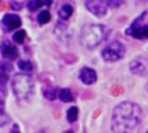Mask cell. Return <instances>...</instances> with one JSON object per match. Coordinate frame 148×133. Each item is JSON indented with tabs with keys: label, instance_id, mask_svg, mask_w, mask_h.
Masks as SVG:
<instances>
[{
	"label": "cell",
	"instance_id": "30bf717a",
	"mask_svg": "<svg viewBox=\"0 0 148 133\" xmlns=\"http://www.w3.org/2000/svg\"><path fill=\"white\" fill-rule=\"evenodd\" d=\"M79 79L86 85L95 84L97 82V72L93 69L82 67L79 72Z\"/></svg>",
	"mask_w": 148,
	"mask_h": 133
},
{
	"label": "cell",
	"instance_id": "44dd1931",
	"mask_svg": "<svg viewBox=\"0 0 148 133\" xmlns=\"http://www.w3.org/2000/svg\"><path fill=\"white\" fill-rule=\"evenodd\" d=\"M12 10H16V11H19L21 8L23 7V3L22 1H11L10 3Z\"/></svg>",
	"mask_w": 148,
	"mask_h": 133
},
{
	"label": "cell",
	"instance_id": "7402d4cb",
	"mask_svg": "<svg viewBox=\"0 0 148 133\" xmlns=\"http://www.w3.org/2000/svg\"><path fill=\"white\" fill-rule=\"evenodd\" d=\"M10 133H21V130H19V126L17 125V123H13V126L10 131Z\"/></svg>",
	"mask_w": 148,
	"mask_h": 133
},
{
	"label": "cell",
	"instance_id": "2e32d148",
	"mask_svg": "<svg viewBox=\"0 0 148 133\" xmlns=\"http://www.w3.org/2000/svg\"><path fill=\"white\" fill-rule=\"evenodd\" d=\"M50 12L48 10H43L40 12V15L37 16V22H38L40 24H47L49 21H50Z\"/></svg>",
	"mask_w": 148,
	"mask_h": 133
},
{
	"label": "cell",
	"instance_id": "cb8c5ba5",
	"mask_svg": "<svg viewBox=\"0 0 148 133\" xmlns=\"http://www.w3.org/2000/svg\"><path fill=\"white\" fill-rule=\"evenodd\" d=\"M64 133H73L72 131H67V132H64Z\"/></svg>",
	"mask_w": 148,
	"mask_h": 133
},
{
	"label": "cell",
	"instance_id": "603a6c76",
	"mask_svg": "<svg viewBox=\"0 0 148 133\" xmlns=\"http://www.w3.org/2000/svg\"><path fill=\"white\" fill-rule=\"evenodd\" d=\"M37 133H47V132H44V131H41V132H37Z\"/></svg>",
	"mask_w": 148,
	"mask_h": 133
},
{
	"label": "cell",
	"instance_id": "52a82bcc",
	"mask_svg": "<svg viewBox=\"0 0 148 133\" xmlns=\"http://www.w3.org/2000/svg\"><path fill=\"white\" fill-rule=\"evenodd\" d=\"M130 71L136 76H148V60L145 58H136L130 62Z\"/></svg>",
	"mask_w": 148,
	"mask_h": 133
},
{
	"label": "cell",
	"instance_id": "9c48e42d",
	"mask_svg": "<svg viewBox=\"0 0 148 133\" xmlns=\"http://www.w3.org/2000/svg\"><path fill=\"white\" fill-rule=\"evenodd\" d=\"M0 52H1V55L7 60H14L18 58V54H19L17 47L7 40L3 41L1 46H0Z\"/></svg>",
	"mask_w": 148,
	"mask_h": 133
},
{
	"label": "cell",
	"instance_id": "8992f818",
	"mask_svg": "<svg viewBox=\"0 0 148 133\" xmlns=\"http://www.w3.org/2000/svg\"><path fill=\"white\" fill-rule=\"evenodd\" d=\"M85 6L87 11L93 13L95 16L103 17L106 15L110 4L109 1H104V0H91V1H85Z\"/></svg>",
	"mask_w": 148,
	"mask_h": 133
},
{
	"label": "cell",
	"instance_id": "6da1fadb",
	"mask_svg": "<svg viewBox=\"0 0 148 133\" xmlns=\"http://www.w3.org/2000/svg\"><path fill=\"white\" fill-rule=\"evenodd\" d=\"M142 109L137 103L124 101L115 107L111 118L114 133H135L142 121Z\"/></svg>",
	"mask_w": 148,
	"mask_h": 133
},
{
	"label": "cell",
	"instance_id": "ffe728a7",
	"mask_svg": "<svg viewBox=\"0 0 148 133\" xmlns=\"http://www.w3.org/2000/svg\"><path fill=\"white\" fill-rule=\"evenodd\" d=\"M25 37H26V33H25V30H17L14 34H13V41L16 42V43H23L24 41H25Z\"/></svg>",
	"mask_w": 148,
	"mask_h": 133
},
{
	"label": "cell",
	"instance_id": "7a4b0ae2",
	"mask_svg": "<svg viewBox=\"0 0 148 133\" xmlns=\"http://www.w3.org/2000/svg\"><path fill=\"white\" fill-rule=\"evenodd\" d=\"M106 26L101 24H86L80 31V43L86 49H95L108 36Z\"/></svg>",
	"mask_w": 148,
	"mask_h": 133
},
{
	"label": "cell",
	"instance_id": "d4e9b609",
	"mask_svg": "<svg viewBox=\"0 0 148 133\" xmlns=\"http://www.w3.org/2000/svg\"><path fill=\"white\" fill-rule=\"evenodd\" d=\"M147 133H148V132H147Z\"/></svg>",
	"mask_w": 148,
	"mask_h": 133
},
{
	"label": "cell",
	"instance_id": "e0dca14e",
	"mask_svg": "<svg viewBox=\"0 0 148 133\" xmlns=\"http://www.w3.org/2000/svg\"><path fill=\"white\" fill-rule=\"evenodd\" d=\"M79 116V110L77 107H71L67 110V120L68 122H75Z\"/></svg>",
	"mask_w": 148,
	"mask_h": 133
},
{
	"label": "cell",
	"instance_id": "9a60e30c",
	"mask_svg": "<svg viewBox=\"0 0 148 133\" xmlns=\"http://www.w3.org/2000/svg\"><path fill=\"white\" fill-rule=\"evenodd\" d=\"M59 98L62 101V102H72L74 100L73 97V94L69 89H61L59 91Z\"/></svg>",
	"mask_w": 148,
	"mask_h": 133
},
{
	"label": "cell",
	"instance_id": "d6986e66",
	"mask_svg": "<svg viewBox=\"0 0 148 133\" xmlns=\"http://www.w3.org/2000/svg\"><path fill=\"white\" fill-rule=\"evenodd\" d=\"M18 67L24 72H31L34 70L32 64L30 61H27V60H19L18 61Z\"/></svg>",
	"mask_w": 148,
	"mask_h": 133
},
{
	"label": "cell",
	"instance_id": "5bb4252c",
	"mask_svg": "<svg viewBox=\"0 0 148 133\" xmlns=\"http://www.w3.org/2000/svg\"><path fill=\"white\" fill-rule=\"evenodd\" d=\"M51 4H53L51 1H37V0H32V1H27L26 6H27V8H29L30 11H36V10H38V8H41L44 5L50 6Z\"/></svg>",
	"mask_w": 148,
	"mask_h": 133
},
{
	"label": "cell",
	"instance_id": "3957f363",
	"mask_svg": "<svg viewBox=\"0 0 148 133\" xmlns=\"http://www.w3.org/2000/svg\"><path fill=\"white\" fill-rule=\"evenodd\" d=\"M12 91L17 100L19 101H27L35 91V83L32 78L27 74L18 73L12 78Z\"/></svg>",
	"mask_w": 148,
	"mask_h": 133
},
{
	"label": "cell",
	"instance_id": "5b68a950",
	"mask_svg": "<svg viewBox=\"0 0 148 133\" xmlns=\"http://www.w3.org/2000/svg\"><path fill=\"white\" fill-rule=\"evenodd\" d=\"M146 15H147V12H143L141 16H138L132 23V25L128 28L125 34L134 37V39H137V40H147L148 39V24L142 23Z\"/></svg>",
	"mask_w": 148,
	"mask_h": 133
},
{
	"label": "cell",
	"instance_id": "7c38bea8",
	"mask_svg": "<svg viewBox=\"0 0 148 133\" xmlns=\"http://www.w3.org/2000/svg\"><path fill=\"white\" fill-rule=\"evenodd\" d=\"M43 96L49 100V101H54L59 96V91L56 87H53V85H47V87L43 88Z\"/></svg>",
	"mask_w": 148,
	"mask_h": 133
},
{
	"label": "cell",
	"instance_id": "4fadbf2b",
	"mask_svg": "<svg viewBox=\"0 0 148 133\" xmlns=\"http://www.w3.org/2000/svg\"><path fill=\"white\" fill-rule=\"evenodd\" d=\"M73 11H74V8L72 5L69 4H64L63 6H61L60 8V11H59V17H60V19L62 21H67L71 18V16L73 15Z\"/></svg>",
	"mask_w": 148,
	"mask_h": 133
},
{
	"label": "cell",
	"instance_id": "ac0fdd59",
	"mask_svg": "<svg viewBox=\"0 0 148 133\" xmlns=\"http://www.w3.org/2000/svg\"><path fill=\"white\" fill-rule=\"evenodd\" d=\"M7 121H8V116L5 113V103L1 98H0V126L6 125Z\"/></svg>",
	"mask_w": 148,
	"mask_h": 133
},
{
	"label": "cell",
	"instance_id": "277c9868",
	"mask_svg": "<svg viewBox=\"0 0 148 133\" xmlns=\"http://www.w3.org/2000/svg\"><path fill=\"white\" fill-rule=\"evenodd\" d=\"M124 55H125V46L119 41L110 42L101 51V58L109 62H115L121 60Z\"/></svg>",
	"mask_w": 148,
	"mask_h": 133
},
{
	"label": "cell",
	"instance_id": "8fae6325",
	"mask_svg": "<svg viewBox=\"0 0 148 133\" xmlns=\"http://www.w3.org/2000/svg\"><path fill=\"white\" fill-rule=\"evenodd\" d=\"M3 24L6 26L7 30H14L21 28L22 25V19L19 16L13 15V13H6L3 17Z\"/></svg>",
	"mask_w": 148,
	"mask_h": 133
},
{
	"label": "cell",
	"instance_id": "ba28073f",
	"mask_svg": "<svg viewBox=\"0 0 148 133\" xmlns=\"http://www.w3.org/2000/svg\"><path fill=\"white\" fill-rule=\"evenodd\" d=\"M13 71V66L7 61H0V91L5 92V85L10 79V74Z\"/></svg>",
	"mask_w": 148,
	"mask_h": 133
}]
</instances>
